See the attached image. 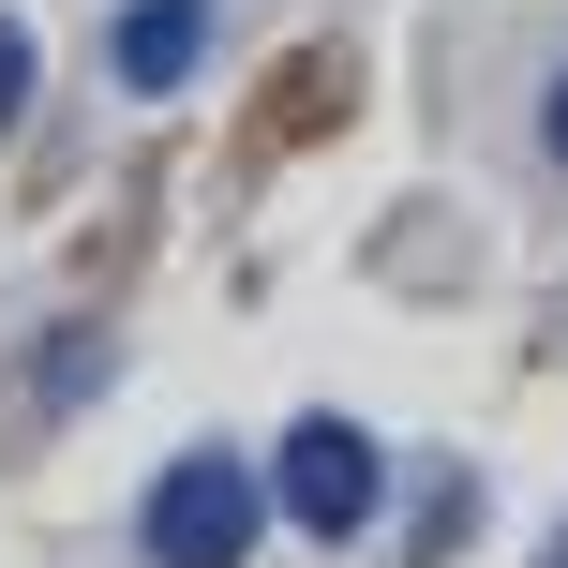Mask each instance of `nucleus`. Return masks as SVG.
<instances>
[{
  "instance_id": "1",
  "label": "nucleus",
  "mask_w": 568,
  "mask_h": 568,
  "mask_svg": "<svg viewBox=\"0 0 568 568\" xmlns=\"http://www.w3.org/2000/svg\"><path fill=\"white\" fill-rule=\"evenodd\" d=\"M255 524H270V479H255V464H240V449H180L165 479H150L135 539H150V568H240Z\"/></svg>"
},
{
  "instance_id": "2",
  "label": "nucleus",
  "mask_w": 568,
  "mask_h": 568,
  "mask_svg": "<svg viewBox=\"0 0 568 568\" xmlns=\"http://www.w3.org/2000/svg\"><path fill=\"white\" fill-rule=\"evenodd\" d=\"M374 494H389V464H374L359 419H300V434H284V464H270V509L300 524V539H359Z\"/></svg>"
},
{
  "instance_id": "3",
  "label": "nucleus",
  "mask_w": 568,
  "mask_h": 568,
  "mask_svg": "<svg viewBox=\"0 0 568 568\" xmlns=\"http://www.w3.org/2000/svg\"><path fill=\"white\" fill-rule=\"evenodd\" d=\"M105 60H120V90H195V60H210V0H120Z\"/></svg>"
},
{
  "instance_id": "4",
  "label": "nucleus",
  "mask_w": 568,
  "mask_h": 568,
  "mask_svg": "<svg viewBox=\"0 0 568 568\" xmlns=\"http://www.w3.org/2000/svg\"><path fill=\"white\" fill-rule=\"evenodd\" d=\"M16 105H30V30L0 16V135H16Z\"/></svg>"
},
{
  "instance_id": "5",
  "label": "nucleus",
  "mask_w": 568,
  "mask_h": 568,
  "mask_svg": "<svg viewBox=\"0 0 568 568\" xmlns=\"http://www.w3.org/2000/svg\"><path fill=\"white\" fill-rule=\"evenodd\" d=\"M539 135H554V165H568V75H554V105H539Z\"/></svg>"
},
{
  "instance_id": "6",
  "label": "nucleus",
  "mask_w": 568,
  "mask_h": 568,
  "mask_svg": "<svg viewBox=\"0 0 568 568\" xmlns=\"http://www.w3.org/2000/svg\"><path fill=\"white\" fill-rule=\"evenodd\" d=\"M554 568H568V539H554Z\"/></svg>"
}]
</instances>
